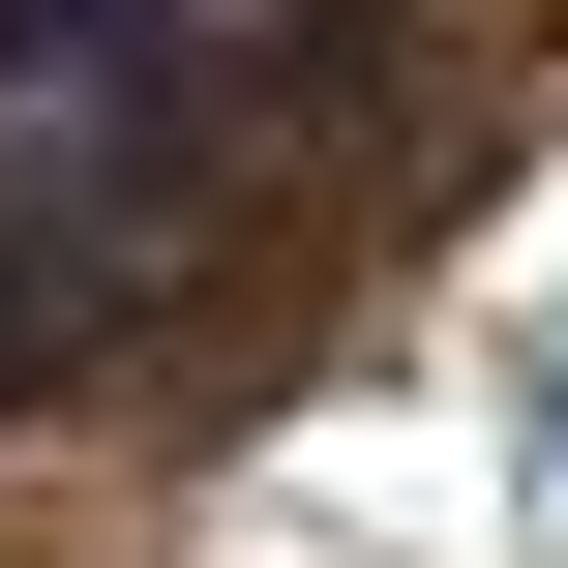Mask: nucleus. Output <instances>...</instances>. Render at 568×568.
Listing matches in <instances>:
<instances>
[{
  "instance_id": "f03ea898",
  "label": "nucleus",
  "mask_w": 568,
  "mask_h": 568,
  "mask_svg": "<svg viewBox=\"0 0 568 568\" xmlns=\"http://www.w3.org/2000/svg\"><path fill=\"white\" fill-rule=\"evenodd\" d=\"M0 359H30V270H0Z\"/></svg>"
},
{
  "instance_id": "f257e3e1",
  "label": "nucleus",
  "mask_w": 568,
  "mask_h": 568,
  "mask_svg": "<svg viewBox=\"0 0 568 568\" xmlns=\"http://www.w3.org/2000/svg\"><path fill=\"white\" fill-rule=\"evenodd\" d=\"M210 0H0V90H180Z\"/></svg>"
}]
</instances>
